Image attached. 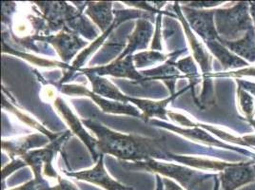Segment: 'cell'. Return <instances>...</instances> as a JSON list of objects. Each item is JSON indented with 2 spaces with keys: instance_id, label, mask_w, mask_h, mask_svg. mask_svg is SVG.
I'll use <instances>...</instances> for the list:
<instances>
[{
  "instance_id": "obj_3",
  "label": "cell",
  "mask_w": 255,
  "mask_h": 190,
  "mask_svg": "<svg viewBox=\"0 0 255 190\" xmlns=\"http://www.w3.org/2000/svg\"><path fill=\"white\" fill-rule=\"evenodd\" d=\"M250 4L239 2L231 8L214 11V22L219 37L226 41H236L254 28Z\"/></svg>"
},
{
  "instance_id": "obj_18",
  "label": "cell",
  "mask_w": 255,
  "mask_h": 190,
  "mask_svg": "<svg viewBox=\"0 0 255 190\" xmlns=\"http://www.w3.org/2000/svg\"><path fill=\"white\" fill-rule=\"evenodd\" d=\"M223 44L235 55L240 56L243 60L247 59L250 62H255V30L253 29L245 33L244 36L236 41H226L219 38Z\"/></svg>"
},
{
  "instance_id": "obj_11",
  "label": "cell",
  "mask_w": 255,
  "mask_h": 190,
  "mask_svg": "<svg viewBox=\"0 0 255 190\" xmlns=\"http://www.w3.org/2000/svg\"><path fill=\"white\" fill-rule=\"evenodd\" d=\"M174 8H175L178 18L182 22L184 31H185V33H186L188 40L191 45V52L193 54V57L195 58V60L201 67V71L204 74V79H207L212 72V56L205 50L202 44L196 39L195 35L191 32V27L187 21V19L184 17L183 11H181L180 6L178 5V3L174 4Z\"/></svg>"
},
{
  "instance_id": "obj_9",
  "label": "cell",
  "mask_w": 255,
  "mask_h": 190,
  "mask_svg": "<svg viewBox=\"0 0 255 190\" xmlns=\"http://www.w3.org/2000/svg\"><path fill=\"white\" fill-rule=\"evenodd\" d=\"M103 156V154L99 156L97 164L94 169L82 170L78 172H65V174L67 176L73 177L79 181H85L88 183L94 184L106 190H133L132 188H128L121 185L108 174L104 167Z\"/></svg>"
},
{
  "instance_id": "obj_4",
  "label": "cell",
  "mask_w": 255,
  "mask_h": 190,
  "mask_svg": "<svg viewBox=\"0 0 255 190\" xmlns=\"http://www.w3.org/2000/svg\"><path fill=\"white\" fill-rule=\"evenodd\" d=\"M70 134L71 133L68 130L51 142V144L46 148L32 149L22 156L21 160L26 166H30L32 168L34 178H43L42 174H44L47 177L57 180L59 175L53 169V159L59 151L62 144L70 137Z\"/></svg>"
},
{
  "instance_id": "obj_28",
  "label": "cell",
  "mask_w": 255,
  "mask_h": 190,
  "mask_svg": "<svg viewBox=\"0 0 255 190\" xmlns=\"http://www.w3.org/2000/svg\"><path fill=\"white\" fill-rule=\"evenodd\" d=\"M223 2H191L190 4H187L186 7L189 8H209V7H214Z\"/></svg>"
},
{
  "instance_id": "obj_12",
  "label": "cell",
  "mask_w": 255,
  "mask_h": 190,
  "mask_svg": "<svg viewBox=\"0 0 255 190\" xmlns=\"http://www.w3.org/2000/svg\"><path fill=\"white\" fill-rule=\"evenodd\" d=\"M32 38L45 39L48 42L51 43L59 54V56L61 57V59L65 62L71 60V58H73V56L77 53V51L83 48L87 44L82 41L79 37H77L75 33H71V32H65L63 31L56 35L49 37L35 36Z\"/></svg>"
},
{
  "instance_id": "obj_34",
  "label": "cell",
  "mask_w": 255,
  "mask_h": 190,
  "mask_svg": "<svg viewBox=\"0 0 255 190\" xmlns=\"http://www.w3.org/2000/svg\"><path fill=\"white\" fill-rule=\"evenodd\" d=\"M250 122V124L255 128V119H251V120H248Z\"/></svg>"
},
{
  "instance_id": "obj_22",
  "label": "cell",
  "mask_w": 255,
  "mask_h": 190,
  "mask_svg": "<svg viewBox=\"0 0 255 190\" xmlns=\"http://www.w3.org/2000/svg\"><path fill=\"white\" fill-rule=\"evenodd\" d=\"M174 65L177 70H180L182 73L185 74V77H188L191 80L192 88H194V86L199 82L197 69L191 56L181 59L178 62H175Z\"/></svg>"
},
{
  "instance_id": "obj_33",
  "label": "cell",
  "mask_w": 255,
  "mask_h": 190,
  "mask_svg": "<svg viewBox=\"0 0 255 190\" xmlns=\"http://www.w3.org/2000/svg\"><path fill=\"white\" fill-rule=\"evenodd\" d=\"M220 189V179L217 177L214 179V188L213 190H219Z\"/></svg>"
},
{
  "instance_id": "obj_8",
  "label": "cell",
  "mask_w": 255,
  "mask_h": 190,
  "mask_svg": "<svg viewBox=\"0 0 255 190\" xmlns=\"http://www.w3.org/2000/svg\"><path fill=\"white\" fill-rule=\"evenodd\" d=\"M220 182L224 190H236L255 182V163L230 164L220 173Z\"/></svg>"
},
{
  "instance_id": "obj_5",
  "label": "cell",
  "mask_w": 255,
  "mask_h": 190,
  "mask_svg": "<svg viewBox=\"0 0 255 190\" xmlns=\"http://www.w3.org/2000/svg\"><path fill=\"white\" fill-rule=\"evenodd\" d=\"M60 92L67 95H81L92 98L95 103L100 106V108L106 113L115 114H127L130 116L142 118V113L139 111V108L131 106L129 104H124L117 101H109L106 98L96 95L95 93L89 91L85 87L80 85H63L60 88Z\"/></svg>"
},
{
  "instance_id": "obj_26",
  "label": "cell",
  "mask_w": 255,
  "mask_h": 190,
  "mask_svg": "<svg viewBox=\"0 0 255 190\" xmlns=\"http://www.w3.org/2000/svg\"><path fill=\"white\" fill-rule=\"evenodd\" d=\"M57 183L53 187V190H78L73 183L68 180L63 179L62 177L57 178Z\"/></svg>"
},
{
  "instance_id": "obj_2",
  "label": "cell",
  "mask_w": 255,
  "mask_h": 190,
  "mask_svg": "<svg viewBox=\"0 0 255 190\" xmlns=\"http://www.w3.org/2000/svg\"><path fill=\"white\" fill-rule=\"evenodd\" d=\"M123 167L132 170H145L152 173H158L166 178L176 180L181 187L186 190H195L205 181L218 177L216 174H208L179 165L159 162L157 160L124 163Z\"/></svg>"
},
{
  "instance_id": "obj_27",
  "label": "cell",
  "mask_w": 255,
  "mask_h": 190,
  "mask_svg": "<svg viewBox=\"0 0 255 190\" xmlns=\"http://www.w3.org/2000/svg\"><path fill=\"white\" fill-rule=\"evenodd\" d=\"M160 18H161V14L158 15V18H157V28H156V32H154L155 35H154V38H153V42L151 45V50L154 51V50H161V44H160Z\"/></svg>"
},
{
  "instance_id": "obj_30",
  "label": "cell",
  "mask_w": 255,
  "mask_h": 190,
  "mask_svg": "<svg viewBox=\"0 0 255 190\" xmlns=\"http://www.w3.org/2000/svg\"><path fill=\"white\" fill-rule=\"evenodd\" d=\"M125 3H127L129 6H137L139 8H144L145 10H147V11H156L155 9L151 8V6L146 2H125Z\"/></svg>"
},
{
  "instance_id": "obj_32",
  "label": "cell",
  "mask_w": 255,
  "mask_h": 190,
  "mask_svg": "<svg viewBox=\"0 0 255 190\" xmlns=\"http://www.w3.org/2000/svg\"><path fill=\"white\" fill-rule=\"evenodd\" d=\"M250 12L253 18V23H254V28L255 30V3H250Z\"/></svg>"
},
{
  "instance_id": "obj_17",
  "label": "cell",
  "mask_w": 255,
  "mask_h": 190,
  "mask_svg": "<svg viewBox=\"0 0 255 190\" xmlns=\"http://www.w3.org/2000/svg\"><path fill=\"white\" fill-rule=\"evenodd\" d=\"M151 123L154 125H157L159 127H165L168 128L170 130H173L177 133H179L181 135H184L185 137L191 139L192 141H197L200 143H204L206 145H211V146H215V147H220V148H228V149H234V150H238L239 152H243V153H247V151L244 150H239L236 148H233L229 145H226L224 143H221L220 141L214 139L212 137L210 134H208L206 131L201 130L200 128L197 127H191L190 129L187 128H181V127H177L176 126L173 125H170V124H166V123H161L159 121L156 120H151Z\"/></svg>"
},
{
  "instance_id": "obj_1",
  "label": "cell",
  "mask_w": 255,
  "mask_h": 190,
  "mask_svg": "<svg viewBox=\"0 0 255 190\" xmlns=\"http://www.w3.org/2000/svg\"><path fill=\"white\" fill-rule=\"evenodd\" d=\"M81 122L96 134V148L102 154H110L121 160L129 161L130 163L148 160L175 162L176 154L171 153L167 149L165 141L162 138L123 134L91 119L81 120Z\"/></svg>"
},
{
  "instance_id": "obj_7",
  "label": "cell",
  "mask_w": 255,
  "mask_h": 190,
  "mask_svg": "<svg viewBox=\"0 0 255 190\" xmlns=\"http://www.w3.org/2000/svg\"><path fill=\"white\" fill-rule=\"evenodd\" d=\"M184 14L190 27L202 38L204 42H212L220 38L215 27L214 11L194 10L185 6Z\"/></svg>"
},
{
  "instance_id": "obj_23",
  "label": "cell",
  "mask_w": 255,
  "mask_h": 190,
  "mask_svg": "<svg viewBox=\"0 0 255 190\" xmlns=\"http://www.w3.org/2000/svg\"><path fill=\"white\" fill-rule=\"evenodd\" d=\"M237 95H238L239 107H240L241 111L244 113L246 119L247 120L254 119V114H255V100H254V98L249 95L248 92H246L240 87L238 88Z\"/></svg>"
},
{
  "instance_id": "obj_15",
  "label": "cell",
  "mask_w": 255,
  "mask_h": 190,
  "mask_svg": "<svg viewBox=\"0 0 255 190\" xmlns=\"http://www.w3.org/2000/svg\"><path fill=\"white\" fill-rule=\"evenodd\" d=\"M144 14H145V13H144L143 11H137V10H135V11H117V19L115 20L113 26L110 28V30H108L106 32H104V33L101 35V37H99V38H98L97 40H96L95 42L93 43L89 48L85 49L82 53H80V54L77 56V58L75 59V62L70 67V72H69V74H68L67 76L70 77L71 74H74L75 71H77V70L79 71V70H80L79 67H80L82 64L84 63V61H85L86 58L88 57V55L91 54L93 52H95L96 49H97L102 43L104 42V40L106 39L108 34L115 29V27H116L117 25L120 24L122 21L128 20V18H132V17H134V18H135V17H138V18H140L141 16H144Z\"/></svg>"
},
{
  "instance_id": "obj_10",
  "label": "cell",
  "mask_w": 255,
  "mask_h": 190,
  "mask_svg": "<svg viewBox=\"0 0 255 190\" xmlns=\"http://www.w3.org/2000/svg\"><path fill=\"white\" fill-rule=\"evenodd\" d=\"M53 105L55 106V108L57 109L58 113L61 115L62 119L67 123V125L70 127V129L72 130L73 133H75V135H77L80 138V140L85 144L86 146L89 148V150L91 151L93 158L95 159V161H98L97 158L98 153H97V139L91 136L82 125V122L75 116L73 113V111L71 110V108L66 104V102L64 101L61 97H55L53 100Z\"/></svg>"
},
{
  "instance_id": "obj_13",
  "label": "cell",
  "mask_w": 255,
  "mask_h": 190,
  "mask_svg": "<svg viewBox=\"0 0 255 190\" xmlns=\"http://www.w3.org/2000/svg\"><path fill=\"white\" fill-rule=\"evenodd\" d=\"M51 141L50 138L44 134H32L26 137L17 138L12 140H4L1 143L2 149L5 150L12 160L15 156L21 158L23 155L31 151L32 148H40Z\"/></svg>"
},
{
  "instance_id": "obj_19",
  "label": "cell",
  "mask_w": 255,
  "mask_h": 190,
  "mask_svg": "<svg viewBox=\"0 0 255 190\" xmlns=\"http://www.w3.org/2000/svg\"><path fill=\"white\" fill-rule=\"evenodd\" d=\"M112 2H90L87 3L86 14L98 25L101 31L106 32L114 24Z\"/></svg>"
},
{
  "instance_id": "obj_24",
  "label": "cell",
  "mask_w": 255,
  "mask_h": 190,
  "mask_svg": "<svg viewBox=\"0 0 255 190\" xmlns=\"http://www.w3.org/2000/svg\"><path fill=\"white\" fill-rule=\"evenodd\" d=\"M53 187L44 178H33L28 183L11 190H53Z\"/></svg>"
},
{
  "instance_id": "obj_31",
  "label": "cell",
  "mask_w": 255,
  "mask_h": 190,
  "mask_svg": "<svg viewBox=\"0 0 255 190\" xmlns=\"http://www.w3.org/2000/svg\"><path fill=\"white\" fill-rule=\"evenodd\" d=\"M165 190L163 179H162V177L160 176L159 174L156 175V190Z\"/></svg>"
},
{
  "instance_id": "obj_16",
  "label": "cell",
  "mask_w": 255,
  "mask_h": 190,
  "mask_svg": "<svg viewBox=\"0 0 255 190\" xmlns=\"http://www.w3.org/2000/svg\"><path fill=\"white\" fill-rule=\"evenodd\" d=\"M89 78L93 87V93L100 95L102 97H106L112 99L113 101H117L124 104H133L134 97H128L123 95L115 85L109 81L105 77L98 76L96 74H84Z\"/></svg>"
},
{
  "instance_id": "obj_21",
  "label": "cell",
  "mask_w": 255,
  "mask_h": 190,
  "mask_svg": "<svg viewBox=\"0 0 255 190\" xmlns=\"http://www.w3.org/2000/svg\"><path fill=\"white\" fill-rule=\"evenodd\" d=\"M170 56V55H165L156 51L145 52V53H137L133 55V62H134L135 68L137 69V68H143L145 66H149L150 64L164 61Z\"/></svg>"
},
{
  "instance_id": "obj_29",
  "label": "cell",
  "mask_w": 255,
  "mask_h": 190,
  "mask_svg": "<svg viewBox=\"0 0 255 190\" xmlns=\"http://www.w3.org/2000/svg\"><path fill=\"white\" fill-rule=\"evenodd\" d=\"M237 83L239 84V87L241 89H243L248 93H251L252 95L255 96V83H252V82L245 81V80H237Z\"/></svg>"
},
{
  "instance_id": "obj_25",
  "label": "cell",
  "mask_w": 255,
  "mask_h": 190,
  "mask_svg": "<svg viewBox=\"0 0 255 190\" xmlns=\"http://www.w3.org/2000/svg\"><path fill=\"white\" fill-rule=\"evenodd\" d=\"M26 164L23 162L21 159H17V160H12L10 165H8L7 167H5L2 169V180L5 181L6 178L11 174L13 171H15L16 169H20L22 167H25Z\"/></svg>"
},
{
  "instance_id": "obj_6",
  "label": "cell",
  "mask_w": 255,
  "mask_h": 190,
  "mask_svg": "<svg viewBox=\"0 0 255 190\" xmlns=\"http://www.w3.org/2000/svg\"><path fill=\"white\" fill-rule=\"evenodd\" d=\"M79 72L82 74H96L102 77L106 75H111L119 78H128L130 80H135L137 82H144L149 80L136 71L133 62V55H128L120 60L117 59L113 63L106 66L90 69H80Z\"/></svg>"
},
{
  "instance_id": "obj_14",
  "label": "cell",
  "mask_w": 255,
  "mask_h": 190,
  "mask_svg": "<svg viewBox=\"0 0 255 190\" xmlns=\"http://www.w3.org/2000/svg\"><path fill=\"white\" fill-rule=\"evenodd\" d=\"M153 32V27L147 18H140L136 22L134 32L128 37V44L125 51L119 55L117 59H123L128 55H132L137 50L147 49L150 36Z\"/></svg>"
},
{
  "instance_id": "obj_20",
  "label": "cell",
  "mask_w": 255,
  "mask_h": 190,
  "mask_svg": "<svg viewBox=\"0 0 255 190\" xmlns=\"http://www.w3.org/2000/svg\"><path fill=\"white\" fill-rule=\"evenodd\" d=\"M210 51L215 55V57L221 62L224 70L228 69H238L247 67L249 64L238 57L234 53H232L228 48H226L222 43L218 40H214L212 42L206 43Z\"/></svg>"
}]
</instances>
